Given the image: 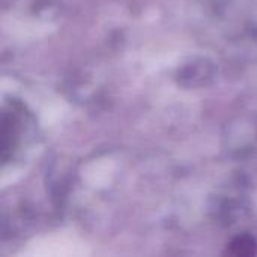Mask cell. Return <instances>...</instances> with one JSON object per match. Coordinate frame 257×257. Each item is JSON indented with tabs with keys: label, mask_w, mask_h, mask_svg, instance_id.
Instances as JSON below:
<instances>
[{
	"label": "cell",
	"mask_w": 257,
	"mask_h": 257,
	"mask_svg": "<svg viewBox=\"0 0 257 257\" xmlns=\"http://www.w3.org/2000/svg\"><path fill=\"white\" fill-rule=\"evenodd\" d=\"M227 253L236 257H250L257 253V241L251 235H239L227 245Z\"/></svg>",
	"instance_id": "cell-1"
}]
</instances>
